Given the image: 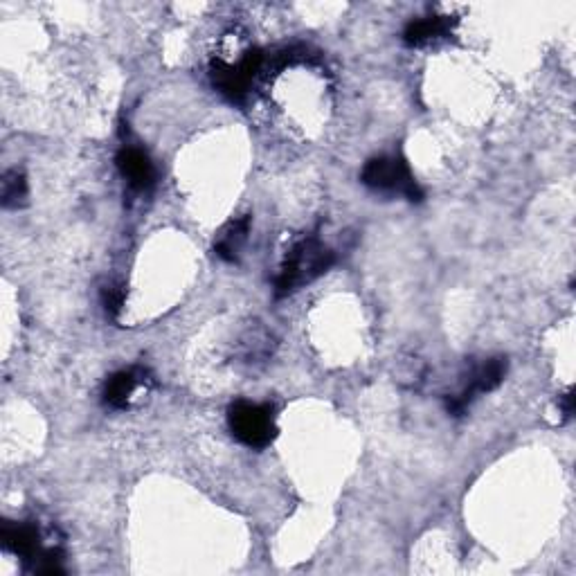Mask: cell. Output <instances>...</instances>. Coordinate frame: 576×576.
<instances>
[{"label": "cell", "instance_id": "cell-2", "mask_svg": "<svg viewBox=\"0 0 576 576\" xmlns=\"http://www.w3.org/2000/svg\"><path fill=\"white\" fill-rule=\"evenodd\" d=\"M228 423L232 435L250 448H266L277 435L273 408H270V405L252 401L232 403L228 410Z\"/></svg>", "mask_w": 576, "mask_h": 576}, {"label": "cell", "instance_id": "cell-5", "mask_svg": "<svg viewBox=\"0 0 576 576\" xmlns=\"http://www.w3.org/2000/svg\"><path fill=\"white\" fill-rule=\"evenodd\" d=\"M504 374H507V358H489V360H484L482 365H477L473 369L471 378H468V383H466L464 390L459 392L457 396H450V399L446 401L448 412L455 414V417H459V414H464L468 405H471V401L475 399V396L495 390V387L502 383Z\"/></svg>", "mask_w": 576, "mask_h": 576}, {"label": "cell", "instance_id": "cell-11", "mask_svg": "<svg viewBox=\"0 0 576 576\" xmlns=\"http://www.w3.org/2000/svg\"><path fill=\"white\" fill-rule=\"evenodd\" d=\"M102 302H104V309L106 313L111 315V318H117L124 306V288L122 286H106L104 293H102Z\"/></svg>", "mask_w": 576, "mask_h": 576}, {"label": "cell", "instance_id": "cell-10", "mask_svg": "<svg viewBox=\"0 0 576 576\" xmlns=\"http://www.w3.org/2000/svg\"><path fill=\"white\" fill-rule=\"evenodd\" d=\"M27 198V180L18 169L7 171L3 176V205L5 207H21Z\"/></svg>", "mask_w": 576, "mask_h": 576}, {"label": "cell", "instance_id": "cell-6", "mask_svg": "<svg viewBox=\"0 0 576 576\" xmlns=\"http://www.w3.org/2000/svg\"><path fill=\"white\" fill-rule=\"evenodd\" d=\"M117 167H120L122 176L129 187L138 189V192H147L156 183V169L149 160L147 153L138 147H124L117 153Z\"/></svg>", "mask_w": 576, "mask_h": 576}, {"label": "cell", "instance_id": "cell-8", "mask_svg": "<svg viewBox=\"0 0 576 576\" xmlns=\"http://www.w3.org/2000/svg\"><path fill=\"white\" fill-rule=\"evenodd\" d=\"M457 25L455 18L450 16H428L412 21L403 32V41L412 45V48H421V45L437 43L446 36L453 34V27Z\"/></svg>", "mask_w": 576, "mask_h": 576}, {"label": "cell", "instance_id": "cell-9", "mask_svg": "<svg viewBox=\"0 0 576 576\" xmlns=\"http://www.w3.org/2000/svg\"><path fill=\"white\" fill-rule=\"evenodd\" d=\"M248 228H250L248 216H243V219H239V221H232L228 228L221 232L219 241H216V246H214L216 255L225 261L237 259V252L241 248V243L246 241V237H248Z\"/></svg>", "mask_w": 576, "mask_h": 576}, {"label": "cell", "instance_id": "cell-7", "mask_svg": "<svg viewBox=\"0 0 576 576\" xmlns=\"http://www.w3.org/2000/svg\"><path fill=\"white\" fill-rule=\"evenodd\" d=\"M149 383L147 369L131 367L113 374L104 385V403L111 408H126L131 403L133 394Z\"/></svg>", "mask_w": 576, "mask_h": 576}, {"label": "cell", "instance_id": "cell-12", "mask_svg": "<svg viewBox=\"0 0 576 576\" xmlns=\"http://www.w3.org/2000/svg\"><path fill=\"white\" fill-rule=\"evenodd\" d=\"M558 405H561L565 419H570L572 412H574V394H572V392H565V394L561 396V399H558Z\"/></svg>", "mask_w": 576, "mask_h": 576}, {"label": "cell", "instance_id": "cell-4", "mask_svg": "<svg viewBox=\"0 0 576 576\" xmlns=\"http://www.w3.org/2000/svg\"><path fill=\"white\" fill-rule=\"evenodd\" d=\"M264 68V54L261 52H248L234 63L214 61L212 63V81L221 93L230 99V102H243L252 88V81Z\"/></svg>", "mask_w": 576, "mask_h": 576}, {"label": "cell", "instance_id": "cell-3", "mask_svg": "<svg viewBox=\"0 0 576 576\" xmlns=\"http://www.w3.org/2000/svg\"><path fill=\"white\" fill-rule=\"evenodd\" d=\"M360 180L367 187L376 189V192H387V194H401L408 198V201H421L423 192L421 187L414 180L412 171L408 167V162L396 156H381L369 160Z\"/></svg>", "mask_w": 576, "mask_h": 576}, {"label": "cell", "instance_id": "cell-1", "mask_svg": "<svg viewBox=\"0 0 576 576\" xmlns=\"http://www.w3.org/2000/svg\"><path fill=\"white\" fill-rule=\"evenodd\" d=\"M336 255L318 237H306L288 252L275 277V295L286 297L327 273Z\"/></svg>", "mask_w": 576, "mask_h": 576}]
</instances>
